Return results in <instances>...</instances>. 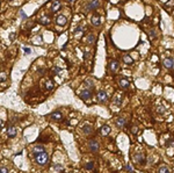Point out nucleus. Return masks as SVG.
Here are the masks:
<instances>
[{
	"mask_svg": "<svg viewBox=\"0 0 174 173\" xmlns=\"http://www.w3.org/2000/svg\"><path fill=\"white\" fill-rule=\"evenodd\" d=\"M137 131H138V128H137V127H132V128H131V133L132 134H136Z\"/></svg>",
	"mask_w": 174,
	"mask_h": 173,
	"instance_id": "36",
	"label": "nucleus"
},
{
	"mask_svg": "<svg viewBox=\"0 0 174 173\" xmlns=\"http://www.w3.org/2000/svg\"><path fill=\"white\" fill-rule=\"evenodd\" d=\"M123 62H124L125 64H129V65H131V64L134 63V61H132V58H131V56H130V55H124V57H123Z\"/></svg>",
	"mask_w": 174,
	"mask_h": 173,
	"instance_id": "20",
	"label": "nucleus"
},
{
	"mask_svg": "<svg viewBox=\"0 0 174 173\" xmlns=\"http://www.w3.org/2000/svg\"><path fill=\"white\" fill-rule=\"evenodd\" d=\"M54 86H55V84L51 81V80H46V83H45V87H46L48 91H51V89L54 88Z\"/></svg>",
	"mask_w": 174,
	"mask_h": 173,
	"instance_id": "21",
	"label": "nucleus"
},
{
	"mask_svg": "<svg viewBox=\"0 0 174 173\" xmlns=\"http://www.w3.org/2000/svg\"><path fill=\"white\" fill-rule=\"evenodd\" d=\"M55 169H56V171H58V172H60L63 170L62 167V165H59V164H55Z\"/></svg>",
	"mask_w": 174,
	"mask_h": 173,
	"instance_id": "31",
	"label": "nucleus"
},
{
	"mask_svg": "<svg viewBox=\"0 0 174 173\" xmlns=\"http://www.w3.org/2000/svg\"><path fill=\"white\" fill-rule=\"evenodd\" d=\"M50 117H51V120H54V121H62L63 120V114L60 113V111H54V113H51Z\"/></svg>",
	"mask_w": 174,
	"mask_h": 173,
	"instance_id": "13",
	"label": "nucleus"
},
{
	"mask_svg": "<svg viewBox=\"0 0 174 173\" xmlns=\"http://www.w3.org/2000/svg\"><path fill=\"white\" fill-rule=\"evenodd\" d=\"M118 84H120V86L122 87V88H128L129 87V79L128 78H125V77H121L120 79H118Z\"/></svg>",
	"mask_w": 174,
	"mask_h": 173,
	"instance_id": "11",
	"label": "nucleus"
},
{
	"mask_svg": "<svg viewBox=\"0 0 174 173\" xmlns=\"http://www.w3.org/2000/svg\"><path fill=\"white\" fill-rule=\"evenodd\" d=\"M40 23H42V25H49L50 23V18L48 16V15H43L42 18L40 19Z\"/></svg>",
	"mask_w": 174,
	"mask_h": 173,
	"instance_id": "19",
	"label": "nucleus"
},
{
	"mask_svg": "<svg viewBox=\"0 0 174 173\" xmlns=\"http://www.w3.org/2000/svg\"><path fill=\"white\" fill-rule=\"evenodd\" d=\"M6 79V74H4V72H1V83H4V80Z\"/></svg>",
	"mask_w": 174,
	"mask_h": 173,
	"instance_id": "38",
	"label": "nucleus"
},
{
	"mask_svg": "<svg viewBox=\"0 0 174 173\" xmlns=\"http://www.w3.org/2000/svg\"><path fill=\"white\" fill-rule=\"evenodd\" d=\"M171 143H173V141H171V139H170V141H167V143H166V147H170Z\"/></svg>",
	"mask_w": 174,
	"mask_h": 173,
	"instance_id": "39",
	"label": "nucleus"
},
{
	"mask_svg": "<svg viewBox=\"0 0 174 173\" xmlns=\"http://www.w3.org/2000/svg\"><path fill=\"white\" fill-rule=\"evenodd\" d=\"M91 22H92V25H93L94 27L101 26V18H100V15L94 14L93 16H92V19H91Z\"/></svg>",
	"mask_w": 174,
	"mask_h": 173,
	"instance_id": "9",
	"label": "nucleus"
},
{
	"mask_svg": "<svg viewBox=\"0 0 174 173\" xmlns=\"http://www.w3.org/2000/svg\"><path fill=\"white\" fill-rule=\"evenodd\" d=\"M37 72H38L40 74H44V73H45V69H44V67H38Z\"/></svg>",
	"mask_w": 174,
	"mask_h": 173,
	"instance_id": "32",
	"label": "nucleus"
},
{
	"mask_svg": "<svg viewBox=\"0 0 174 173\" xmlns=\"http://www.w3.org/2000/svg\"><path fill=\"white\" fill-rule=\"evenodd\" d=\"M0 173H8V170L2 166V167H1V170H0Z\"/></svg>",
	"mask_w": 174,
	"mask_h": 173,
	"instance_id": "35",
	"label": "nucleus"
},
{
	"mask_svg": "<svg viewBox=\"0 0 174 173\" xmlns=\"http://www.w3.org/2000/svg\"><path fill=\"white\" fill-rule=\"evenodd\" d=\"M82 131H84V134H86V135H91V134L93 133V128H92V125H89V124H85V125L82 127Z\"/></svg>",
	"mask_w": 174,
	"mask_h": 173,
	"instance_id": "17",
	"label": "nucleus"
},
{
	"mask_svg": "<svg viewBox=\"0 0 174 173\" xmlns=\"http://www.w3.org/2000/svg\"><path fill=\"white\" fill-rule=\"evenodd\" d=\"M96 101L100 103H104L108 101V94L106 91H99L96 94Z\"/></svg>",
	"mask_w": 174,
	"mask_h": 173,
	"instance_id": "2",
	"label": "nucleus"
},
{
	"mask_svg": "<svg viewBox=\"0 0 174 173\" xmlns=\"http://www.w3.org/2000/svg\"><path fill=\"white\" fill-rule=\"evenodd\" d=\"M158 113H160V114H164L165 113V108L164 107H158Z\"/></svg>",
	"mask_w": 174,
	"mask_h": 173,
	"instance_id": "33",
	"label": "nucleus"
},
{
	"mask_svg": "<svg viewBox=\"0 0 174 173\" xmlns=\"http://www.w3.org/2000/svg\"><path fill=\"white\" fill-rule=\"evenodd\" d=\"M80 99L81 100H84V101H86V100H89V99L92 98V91L88 88H85V89H82L80 92Z\"/></svg>",
	"mask_w": 174,
	"mask_h": 173,
	"instance_id": "4",
	"label": "nucleus"
},
{
	"mask_svg": "<svg viewBox=\"0 0 174 173\" xmlns=\"http://www.w3.org/2000/svg\"><path fill=\"white\" fill-rule=\"evenodd\" d=\"M71 1H74V0H71Z\"/></svg>",
	"mask_w": 174,
	"mask_h": 173,
	"instance_id": "41",
	"label": "nucleus"
},
{
	"mask_svg": "<svg viewBox=\"0 0 174 173\" xmlns=\"http://www.w3.org/2000/svg\"><path fill=\"white\" fill-rule=\"evenodd\" d=\"M115 124L117 128H123L125 124H127V121H125V119H123V117H117L115 120Z\"/></svg>",
	"mask_w": 174,
	"mask_h": 173,
	"instance_id": "15",
	"label": "nucleus"
},
{
	"mask_svg": "<svg viewBox=\"0 0 174 173\" xmlns=\"http://www.w3.org/2000/svg\"><path fill=\"white\" fill-rule=\"evenodd\" d=\"M85 86H89V88H93V81L92 80H85Z\"/></svg>",
	"mask_w": 174,
	"mask_h": 173,
	"instance_id": "27",
	"label": "nucleus"
},
{
	"mask_svg": "<svg viewBox=\"0 0 174 173\" xmlns=\"http://www.w3.org/2000/svg\"><path fill=\"white\" fill-rule=\"evenodd\" d=\"M94 41H95V36L92 35V34H89V35L87 36V42H88L89 44H93Z\"/></svg>",
	"mask_w": 174,
	"mask_h": 173,
	"instance_id": "23",
	"label": "nucleus"
},
{
	"mask_svg": "<svg viewBox=\"0 0 174 173\" xmlns=\"http://www.w3.org/2000/svg\"><path fill=\"white\" fill-rule=\"evenodd\" d=\"M58 9H60V2L58 0H55L54 2L51 4V12L52 13H56Z\"/></svg>",
	"mask_w": 174,
	"mask_h": 173,
	"instance_id": "16",
	"label": "nucleus"
},
{
	"mask_svg": "<svg viewBox=\"0 0 174 173\" xmlns=\"http://www.w3.org/2000/svg\"><path fill=\"white\" fill-rule=\"evenodd\" d=\"M99 148H100V145H99V142L96 139H91L88 142V149L92 152H96L99 150Z\"/></svg>",
	"mask_w": 174,
	"mask_h": 173,
	"instance_id": "5",
	"label": "nucleus"
},
{
	"mask_svg": "<svg viewBox=\"0 0 174 173\" xmlns=\"http://www.w3.org/2000/svg\"><path fill=\"white\" fill-rule=\"evenodd\" d=\"M6 133H7V136H8L9 138H14L16 136V129H15V127H14L13 124H9Z\"/></svg>",
	"mask_w": 174,
	"mask_h": 173,
	"instance_id": "8",
	"label": "nucleus"
},
{
	"mask_svg": "<svg viewBox=\"0 0 174 173\" xmlns=\"http://www.w3.org/2000/svg\"><path fill=\"white\" fill-rule=\"evenodd\" d=\"M35 160L40 166H44V165H46L48 161H49V156H48V153H46L45 151H43L42 153H40L38 156H36Z\"/></svg>",
	"mask_w": 174,
	"mask_h": 173,
	"instance_id": "1",
	"label": "nucleus"
},
{
	"mask_svg": "<svg viewBox=\"0 0 174 173\" xmlns=\"http://www.w3.org/2000/svg\"><path fill=\"white\" fill-rule=\"evenodd\" d=\"M60 72V67H58V66H55L54 69H51V73L54 75H56V74H58Z\"/></svg>",
	"mask_w": 174,
	"mask_h": 173,
	"instance_id": "24",
	"label": "nucleus"
},
{
	"mask_svg": "<svg viewBox=\"0 0 174 173\" xmlns=\"http://www.w3.org/2000/svg\"><path fill=\"white\" fill-rule=\"evenodd\" d=\"M115 103L117 107H121V98L120 97H117V98H115Z\"/></svg>",
	"mask_w": 174,
	"mask_h": 173,
	"instance_id": "29",
	"label": "nucleus"
},
{
	"mask_svg": "<svg viewBox=\"0 0 174 173\" xmlns=\"http://www.w3.org/2000/svg\"><path fill=\"white\" fill-rule=\"evenodd\" d=\"M162 64H164V66H165L166 69H168V70L173 69L174 67V58H172V57L166 58V59H164Z\"/></svg>",
	"mask_w": 174,
	"mask_h": 173,
	"instance_id": "7",
	"label": "nucleus"
},
{
	"mask_svg": "<svg viewBox=\"0 0 174 173\" xmlns=\"http://www.w3.org/2000/svg\"><path fill=\"white\" fill-rule=\"evenodd\" d=\"M109 69L112 72H116L118 70V62L116 59H110L109 61Z\"/></svg>",
	"mask_w": 174,
	"mask_h": 173,
	"instance_id": "12",
	"label": "nucleus"
},
{
	"mask_svg": "<svg viewBox=\"0 0 174 173\" xmlns=\"http://www.w3.org/2000/svg\"><path fill=\"white\" fill-rule=\"evenodd\" d=\"M134 158H135V160H138L140 164H145V158L143 157L142 153H137V155H135Z\"/></svg>",
	"mask_w": 174,
	"mask_h": 173,
	"instance_id": "18",
	"label": "nucleus"
},
{
	"mask_svg": "<svg viewBox=\"0 0 174 173\" xmlns=\"http://www.w3.org/2000/svg\"><path fill=\"white\" fill-rule=\"evenodd\" d=\"M99 5H100V2H99V0H92V1H89V2H87L85 6V9L86 11H95V9L99 7Z\"/></svg>",
	"mask_w": 174,
	"mask_h": 173,
	"instance_id": "3",
	"label": "nucleus"
},
{
	"mask_svg": "<svg viewBox=\"0 0 174 173\" xmlns=\"http://www.w3.org/2000/svg\"><path fill=\"white\" fill-rule=\"evenodd\" d=\"M159 173H170V170H168V167H167V166L162 165V166H160V167H159Z\"/></svg>",
	"mask_w": 174,
	"mask_h": 173,
	"instance_id": "22",
	"label": "nucleus"
},
{
	"mask_svg": "<svg viewBox=\"0 0 174 173\" xmlns=\"http://www.w3.org/2000/svg\"><path fill=\"white\" fill-rule=\"evenodd\" d=\"M56 23H57L58 26L64 27V26H65V25L67 23V19H66V16H64V15H58L57 19H56Z\"/></svg>",
	"mask_w": 174,
	"mask_h": 173,
	"instance_id": "10",
	"label": "nucleus"
},
{
	"mask_svg": "<svg viewBox=\"0 0 174 173\" xmlns=\"http://www.w3.org/2000/svg\"><path fill=\"white\" fill-rule=\"evenodd\" d=\"M110 127L108 125V124H103L102 127H101V129H100V133H101V135L102 136H107V135H109L110 134Z\"/></svg>",
	"mask_w": 174,
	"mask_h": 173,
	"instance_id": "14",
	"label": "nucleus"
},
{
	"mask_svg": "<svg viewBox=\"0 0 174 173\" xmlns=\"http://www.w3.org/2000/svg\"><path fill=\"white\" fill-rule=\"evenodd\" d=\"M19 13H20V16H21V18H22V19H24V20H26V19H28L27 14L24 13V12H23V11H22V9H21V11H20Z\"/></svg>",
	"mask_w": 174,
	"mask_h": 173,
	"instance_id": "28",
	"label": "nucleus"
},
{
	"mask_svg": "<svg viewBox=\"0 0 174 173\" xmlns=\"http://www.w3.org/2000/svg\"><path fill=\"white\" fill-rule=\"evenodd\" d=\"M15 37H16V33H11V35H9V40L13 41Z\"/></svg>",
	"mask_w": 174,
	"mask_h": 173,
	"instance_id": "34",
	"label": "nucleus"
},
{
	"mask_svg": "<svg viewBox=\"0 0 174 173\" xmlns=\"http://www.w3.org/2000/svg\"><path fill=\"white\" fill-rule=\"evenodd\" d=\"M23 52L26 53V55H29V53H31V50L28 48V47H24L23 48Z\"/></svg>",
	"mask_w": 174,
	"mask_h": 173,
	"instance_id": "30",
	"label": "nucleus"
},
{
	"mask_svg": "<svg viewBox=\"0 0 174 173\" xmlns=\"http://www.w3.org/2000/svg\"><path fill=\"white\" fill-rule=\"evenodd\" d=\"M149 36H150V38H156L157 37V33L154 29H152V30L149 31Z\"/></svg>",
	"mask_w": 174,
	"mask_h": 173,
	"instance_id": "25",
	"label": "nucleus"
},
{
	"mask_svg": "<svg viewBox=\"0 0 174 173\" xmlns=\"http://www.w3.org/2000/svg\"><path fill=\"white\" fill-rule=\"evenodd\" d=\"M85 167H86V170H88V171H91V170H93V167H94L93 161H89V163H87V164L85 165Z\"/></svg>",
	"mask_w": 174,
	"mask_h": 173,
	"instance_id": "26",
	"label": "nucleus"
},
{
	"mask_svg": "<svg viewBox=\"0 0 174 173\" xmlns=\"http://www.w3.org/2000/svg\"><path fill=\"white\" fill-rule=\"evenodd\" d=\"M125 167H127V170H128V171H129V172H132V170H131V167H130L129 165H127V166H125Z\"/></svg>",
	"mask_w": 174,
	"mask_h": 173,
	"instance_id": "40",
	"label": "nucleus"
},
{
	"mask_svg": "<svg viewBox=\"0 0 174 173\" xmlns=\"http://www.w3.org/2000/svg\"><path fill=\"white\" fill-rule=\"evenodd\" d=\"M81 30H82V28H81V27H77L76 30H74V34H78V33H79V31H81Z\"/></svg>",
	"mask_w": 174,
	"mask_h": 173,
	"instance_id": "37",
	"label": "nucleus"
},
{
	"mask_svg": "<svg viewBox=\"0 0 174 173\" xmlns=\"http://www.w3.org/2000/svg\"><path fill=\"white\" fill-rule=\"evenodd\" d=\"M43 151H45V149H44V147L43 145H41V144H36L35 147L33 148V155H34V157H36V156H38L40 153H42Z\"/></svg>",
	"mask_w": 174,
	"mask_h": 173,
	"instance_id": "6",
	"label": "nucleus"
}]
</instances>
